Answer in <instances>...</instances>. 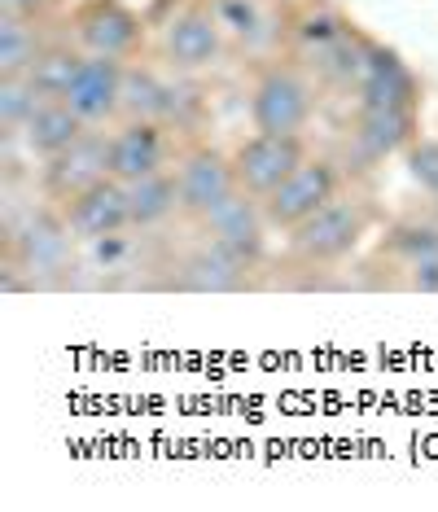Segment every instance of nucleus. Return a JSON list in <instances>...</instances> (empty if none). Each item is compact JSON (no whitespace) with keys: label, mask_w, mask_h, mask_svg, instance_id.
<instances>
[{"label":"nucleus","mask_w":438,"mask_h":512,"mask_svg":"<svg viewBox=\"0 0 438 512\" xmlns=\"http://www.w3.org/2000/svg\"><path fill=\"white\" fill-rule=\"evenodd\" d=\"M368 219H373V206L364 197H333L325 202L311 219H303L294 232H290V250L307 263H333L342 254H351L360 246V237L368 232Z\"/></svg>","instance_id":"1"},{"label":"nucleus","mask_w":438,"mask_h":512,"mask_svg":"<svg viewBox=\"0 0 438 512\" xmlns=\"http://www.w3.org/2000/svg\"><path fill=\"white\" fill-rule=\"evenodd\" d=\"M311 110H316V92H311V79L303 75V66H272V71H263L255 92H250L255 132H268V136H303V127L311 123Z\"/></svg>","instance_id":"2"},{"label":"nucleus","mask_w":438,"mask_h":512,"mask_svg":"<svg viewBox=\"0 0 438 512\" xmlns=\"http://www.w3.org/2000/svg\"><path fill=\"white\" fill-rule=\"evenodd\" d=\"M342 193V167L333 158H307L281 189H272L263 197V215L272 228L294 232L303 219H311L325 202Z\"/></svg>","instance_id":"3"},{"label":"nucleus","mask_w":438,"mask_h":512,"mask_svg":"<svg viewBox=\"0 0 438 512\" xmlns=\"http://www.w3.org/2000/svg\"><path fill=\"white\" fill-rule=\"evenodd\" d=\"M176 184H180V215L193 219V224H202L219 202H228L241 189L233 154H224L215 145H193L176 162Z\"/></svg>","instance_id":"4"},{"label":"nucleus","mask_w":438,"mask_h":512,"mask_svg":"<svg viewBox=\"0 0 438 512\" xmlns=\"http://www.w3.org/2000/svg\"><path fill=\"white\" fill-rule=\"evenodd\" d=\"M106 176H110V132L106 127H88L71 149H62L57 158H44L40 193H44V202L62 206Z\"/></svg>","instance_id":"5"},{"label":"nucleus","mask_w":438,"mask_h":512,"mask_svg":"<svg viewBox=\"0 0 438 512\" xmlns=\"http://www.w3.org/2000/svg\"><path fill=\"white\" fill-rule=\"evenodd\" d=\"M303 162H307L303 136H268V132H255V136H246V141L233 149L237 184L250 197H259V202L272 189H281V184L290 180L294 171L303 167Z\"/></svg>","instance_id":"6"},{"label":"nucleus","mask_w":438,"mask_h":512,"mask_svg":"<svg viewBox=\"0 0 438 512\" xmlns=\"http://www.w3.org/2000/svg\"><path fill=\"white\" fill-rule=\"evenodd\" d=\"M123 71H128V62H123V57L88 53L84 66H79V75L71 79V88L62 92V101L88 127L119 123L123 119Z\"/></svg>","instance_id":"7"},{"label":"nucleus","mask_w":438,"mask_h":512,"mask_svg":"<svg viewBox=\"0 0 438 512\" xmlns=\"http://www.w3.org/2000/svg\"><path fill=\"white\" fill-rule=\"evenodd\" d=\"M167 154H171V127L158 119H123L110 132V176L123 184L176 167V162H167Z\"/></svg>","instance_id":"8"},{"label":"nucleus","mask_w":438,"mask_h":512,"mask_svg":"<svg viewBox=\"0 0 438 512\" xmlns=\"http://www.w3.org/2000/svg\"><path fill=\"white\" fill-rule=\"evenodd\" d=\"M75 44L84 53L132 62L145 44V22L136 18L132 9H123L119 0H88L75 14Z\"/></svg>","instance_id":"9"},{"label":"nucleus","mask_w":438,"mask_h":512,"mask_svg":"<svg viewBox=\"0 0 438 512\" xmlns=\"http://www.w3.org/2000/svg\"><path fill=\"white\" fill-rule=\"evenodd\" d=\"M202 232L211 241H219L224 250H233L237 259H246L250 267H259L272 224H268V215H263L259 197H250L246 189H237L228 202H219L215 211L202 219Z\"/></svg>","instance_id":"10"},{"label":"nucleus","mask_w":438,"mask_h":512,"mask_svg":"<svg viewBox=\"0 0 438 512\" xmlns=\"http://www.w3.org/2000/svg\"><path fill=\"white\" fill-rule=\"evenodd\" d=\"M66 219V228L75 232L79 241H101V237H114V232H128L132 228V215H128V184L123 180H97L92 189L75 193L71 202L57 206Z\"/></svg>","instance_id":"11"},{"label":"nucleus","mask_w":438,"mask_h":512,"mask_svg":"<svg viewBox=\"0 0 438 512\" xmlns=\"http://www.w3.org/2000/svg\"><path fill=\"white\" fill-rule=\"evenodd\" d=\"M224 53V27L211 9L193 5L163 27V62L171 71H202Z\"/></svg>","instance_id":"12"},{"label":"nucleus","mask_w":438,"mask_h":512,"mask_svg":"<svg viewBox=\"0 0 438 512\" xmlns=\"http://www.w3.org/2000/svg\"><path fill=\"white\" fill-rule=\"evenodd\" d=\"M360 110H412L417 106V75L399 62L395 53L377 49L368 57V71L360 84Z\"/></svg>","instance_id":"13"},{"label":"nucleus","mask_w":438,"mask_h":512,"mask_svg":"<svg viewBox=\"0 0 438 512\" xmlns=\"http://www.w3.org/2000/svg\"><path fill=\"white\" fill-rule=\"evenodd\" d=\"M84 132H88V123L79 119L62 97H53V101H44L27 123H22V132L14 136V141H22L27 145V154H36L44 162V158H57L62 149H71Z\"/></svg>","instance_id":"14"},{"label":"nucleus","mask_w":438,"mask_h":512,"mask_svg":"<svg viewBox=\"0 0 438 512\" xmlns=\"http://www.w3.org/2000/svg\"><path fill=\"white\" fill-rule=\"evenodd\" d=\"M246 272H255L246 259H237L233 250H224L219 241L206 237L189 259L180 263V285L184 289H211V294H224V289H241L246 285Z\"/></svg>","instance_id":"15"},{"label":"nucleus","mask_w":438,"mask_h":512,"mask_svg":"<svg viewBox=\"0 0 438 512\" xmlns=\"http://www.w3.org/2000/svg\"><path fill=\"white\" fill-rule=\"evenodd\" d=\"M368 57H373V40L360 36L355 27H347L338 40L329 44V49H320L311 57V75L320 79V84H333V88H351L360 84L364 71H368Z\"/></svg>","instance_id":"16"},{"label":"nucleus","mask_w":438,"mask_h":512,"mask_svg":"<svg viewBox=\"0 0 438 512\" xmlns=\"http://www.w3.org/2000/svg\"><path fill=\"white\" fill-rule=\"evenodd\" d=\"M128 215H132V228L136 232L158 228V224H167L171 215H180L176 167L158 171V176H145V180H132L128 184Z\"/></svg>","instance_id":"17"},{"label":"nucleus","mask_w":438,"mask_h":512,"mask_svg":"<svg viewBox=\"0 0 438 512\" xmlns=\"http://www.w3.org/2000/svg\"><path fill=\"white\" fill-rule=\"evenodd\" d=\"M412 127H417V114L412 110H360V123H355L351 141L360 145L368 158H390L412 141Z\"/></svg>","instance_id":"18"},{"label":"nucleus","mask_w":438,"mask_h":512,"mask_svg":"<svg viewBox=\"0 0 438 512\" xmlns=\"http://www.w3.org/2000/svg\"><path fill=\"white\" fill-rule=\"evenodd\" d=\"M49 44L53 40H44L40 18L0 14V75H31V66Z\"/></svg>","instance_id":"19"},{"label":"nucleus","mask_w":438,"mask_h":512,"mask_svg":"<svg viewBox=\"0 0 438 512\" xmlns=\"http://www.w3.org/2000/svg\"><path fill=\"white\" fill-rule=\"evenodd\" d=\"M163 101H167V79L145 62H128V71H123V119H158Z\"/></svg>","instance_id":"20"},{"label":"nucleus","mask_w":438,"mask_h":512,"mask_svg":"<svg viewBox=\"0 0 438 512\" xmlns=\"http://www.w3.org/2000/svg\"><path fill=\"white\" fill-rule=\"evenodd\" d=\"M44 101H53V97L31 75H0V123H5V136H18L22 123H27Z\"/></svg>","instance_id":"21"},{"label":"nucleus","mask_w":438,"mask_h":512,"mask_svg":"<svg viewBox=\"0 0 438 512\" xmlns=\"http://www.w3.org/2000/svg\"><path fill=\"white\" fill-rule=\"evenodd\" d=\"M84 49H79L75 40H53L49 49L40 53V62L31 66V79L49 92V97H62L66 88H71V79L79 75V66H84Z\"/></svg>","instance_id":"22"},{"label":"nucleus","mask_w":438,"mask_h":512,"mask_svg":"<svg viewBox=\"0 0 438 512\" xmlns=\"http://www.w3.org/2000/svg\"><path fill=\"white\" fill-rule=\"evenodd\" d=\"M294 44H298V53L307 57H316L320 49H329L333 40L342 36V31H347V18L338 14V9H329V5H316V9H307L303 18H294Z\"/></svg>","instance_id":"23"},{"label":"nucleus","mask_w":438,"mask_h":512,"mask_svg":"<svg viewBox=\"0 0 438 512\" xmlns=\"http://www.w3.org/2000/svg\"><path fill=\"white\" fill-rule=\"evenodd\" d=\"M211 14L224 27V36H233V40H259L263 27H268L255 0H215Z\"/></svg>","instance_id":"24"},{"label":"nucleus","mask_w":438,"mask_h":512,"mask_svg":"<svg viewBox=\"0 0 438 512\" xmlns=\"http://www.w3.org/2000/svg\"><path fill=\"white\" fill-rule=\"evenodd\" d=\"M386 250L408 254L412 263H417V259H434V254H438V228H425V224H403V228L390 232Z\"/></svg>","instance_id":"25"},{"label":"nucleus","mask_w":438,"mask_h":512,"mask_svg":"<svg viewBox=\"0 0 438 512\" xmlns=\"http://www.w3.org/2000/svg\"><path fill=\"white\" fill-rule=\"evenodd\" d=\"M412 176H417L425 189L438 193V145H421L417 154H412Z\"/></svg>","instance_id":"26"},{"label":"nucleus","mask_w":438,"mask_h":512,"mask_svg":"<svg viewBox=\"0 0 438 512\" xmlns=\"http://www.w3.org/2000/svg\"><path fill=\"white\" fill-rule=\"evenodd\" d=\"M57 0H0V14H18V18H44Z\"/></svg>","instance_id":"27"}]
</instances>
